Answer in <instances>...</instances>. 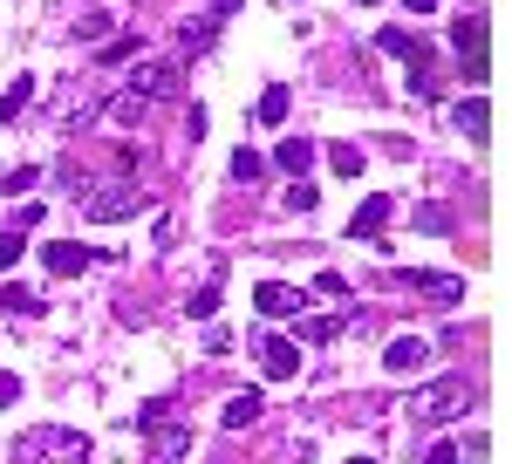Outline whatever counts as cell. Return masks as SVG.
Listing matches in <instances>:
<instances>
[{
	"label": "cell",
	"mask_w": 512,
	"mask_h": 464,
	"mask_svg": "<svg viewBox=\"0 0 512 464\" xmlns=\"http://www.w3.org/2000/svg\"><path fill=\"white\" fill-rule=\"evenodd\" d=\"M14 464H89V437L69 424H35V430H21Z\"/></svg>",
	"instance_id": "obj_1"
},
{
	"label": "cell",
	"mask_w": 512,
	"mask_h": 464,
	"mask_svg": "<svg viewBox=\"0 0 512 464\" xmlns=\"http://www.w3.org/2000/svg\"><path fill=\"white\" fill-rule=\"evenodd\" d=\"M465 403H472V383L465 376H437V383L410 389V417H424V424H444V417H465Z\"/></svg>",
	"instance_id": "obj_2"
},
{
	"label": "cell",
	"mask_w": 512,
	"mask_h": 464,
	"mask_svg": "<svg viewBox=\"0 0 512 464\" xmlns=\"http://www.w3.org/2000/svg\"><path fill=\"white\" fill-rule=\"evenodd\" d=\"M137 424H144V437H151V458L158 464H185L192 458V424H178V417H164V410H144Z\"/></svg>",
	"instance_id": "obj_3"
},
{
	"label": "cell",
	"mask_w": 512,
	"mask_h": 464,
	"mask_svg": "<svg viewBox=\"0 0 512 464\" xmlns=\"http://www.w3.org/2000/svg\"><path fill=\"white\" fill-rule=\"evenodd\" d=\"M144 205H151V198L137 192V185H96V192L82 198V212H89L96 226H117V219H137Z\"/></svg>",
	"instance_id": "obj_4"
},
{
	"label": "cell",
	"mask_w": 512,
	"mask_h": 464,
	"mask_svg": "<svg viewBox=\"0 0 512 464\" xmlns=\"http://www.w3.org/2000/svg\"><path fill=\"white\" fill-rule=\"evenodd\" d=\"M178 89H185L178 62H137V69H130V96H144V103H171Z\"/></svg>",
	"instance_id": "obj_5"
},
{
	"label": "cell",
	"mask_w": 512,
	"mask_h": 464,
	"mask_svg": "<svg viewBox=\"0 0 512 464\" xmlns=\"http://www.w3.org/2000/svg\"><path fill=\"white\" fill-rule=\"evenodd\" d=\"M396 287L424 294L431 308H451V301H465V280H458V273H424V267H403V273H396Z\"/></svg>",
	"instance_id": "obj_6"
},
{
	"label": "cell",
	"mask_w": 512,
	"mask_h": 464,
	"mask_svg": "<svg viewBox=\"0 0 512 464\" xmlns=\"http://www.w3.org/2000/svg\"><path fill=\"white\" fill-rule=\"evenodd\" d=\"M451 48L465 55V82H485V76H492V62H485V14H465V21L451 28Z\"/></svg>",
	"instance_id": "obj_7"
},
{
	"label": "cell",
	"mask_w": 512,
	"mask_h": 464,
	"mask_svg": "<svg viewBox=\"0 0 512 464\" xmlns=\"http://www.w3.org/2000/svg\"><path fill=\"white\" fill-rule=\"evenodd\" d=\"M253 308L267 314V321H287V314H308V294L287 287V280H260V287H253Z\"/></svg>",
	"instance_id": "obj_8"
},
{
	"label": "cell",
	"mask_w": 512,
	"mask_h": 464,
	"mask_svg": "<svg viewBox=\"0 0 512 464\" xmlns=\"http://www.w3.org/2000/svg\"><path fill=\"white\" fill-rule=\"evenodd\" d=\"M89 260H96V253H89L82 239H48V246H41V267L55 273V280H76V273H89Z\"/></svg>",
	"instance_id": "obj_9"
},
{
	"label": "cell",
	"mask_w": 512,
	"mask_h": 464,
	"mask_svg": "<svg viewBox=\"0 0 512 464\" xmlns=\"http://www.w3.org/2000/svg\"><path fill=\"white\" fill-rule=\"evenodd\" d=\"M390 212H396V198H390V192H369L362 205H355V219H349V239H362V246H369V239H383Z\"/></svg>",
	"instance_id": "obj_10"
},
{
	"label": "cell",
	"mask_w": 512,
	"mask_h": 464,
	"mask_svg": "<svg viewBox=\"0 0 512 464\" xmlns=\"http://www.w3.org/2000/svg\"><path fill=\"white\" fill-rule=\"evenodd\" d=\"M260 369H267L274 383H294V376H301V342H287V335H260Z\"/></svg>",
	"instance_id": "obj_11"
},
{
	"label": "cell",
	"mask_w": 512,
	"mask_h": 464,
	"mask_svg": "<svg viewBox=\"0 0 512 464\" xmlns=\"http://www.w3.org/2000/svg\"><path fill=\"white\" fill-rule=\"evenodd\" d=\"M424 362H431V342H417V335H396L383 348V369L390 376H424Z\"/></svg>",
	"instance_id": "obj_12"
},
{
	"label": "cell",
	"mask_w": 512,
	"mask_h": 464,
	"mask_svg": "<svg viewBox=\"0 0 512 464\" xmlns=\"http://www.w3.org/2000/svg\"><path fill=\"white\" fill-rule=\"evenodd\" d=\"M349 321H355V314H294V342L321 348V342H335V335H342Z\"/></svg>",
	"instance_id": "obj_13"
},
{
	"label": "cell",
	"mask_w": 512,
	"mask_h": 464,
	"mask_svg": "<svg viewBox=\"0 0 512 464\" xmlns=\"http://www.w3.org/2000/svg\"><path fill=\"white\" fill-rule=\"evenodd\" d=\"M219 301H226V260H212V273H205V287L185 301V314H192V321H212V314H219Z\"/></svg>",
	"instance_id": "obj_14"
},
{
	"label": "cell",
	"mask_w": 512,
	"mask_h": 464,
	"mask_svg": "<svg viewBox=\"0 0 512 464\" xmlns=\"http://www.w3.org/2000/svg\"><path fill=\"white\" fill-rule=\"evenodd\" d=\"M171 41H178V55H198V48H212V41H219V21H212V14H185Z\"/></svg>",
	"instance_id": "obj_15"
},
{
	"label": "cell",
	"mask_w": 512,
	"mask_h": 464,
	"mask_svg": "<svg viewBox=\"0 0 512 464\" xmlns=\"http://www.w3.org/2000/svg\"><path fill=\"white\" fill-rule=\"evenodd\" d=\"M260 410H267V403H260V389H239V396H226L219 424H226V430H246V424H260Z\"/></svg>",
	"instance_id": "obj_16"
},
{
	"label": "cell",
	"mask_w": 512,
	"mask_h": 464,
	"mask_svg": "<svg viewBox=\"0 0 512 464\" xmlns=\"http://www.w3.org/2000/svg\"><path fill=\"white\" fill-rule=\"evenodd\" d=\"M451 116H458V130H465L472 144H485V130H492V103H485V96H465Z\"/></svg>",
	"instance_id": "obj_17"
},
{
	"label": "cell",
	"mask_w": 512,
	"mask_h": 464,
	"mask_svg": "<svg viewBox=\"0 0 512 464\" xmlns=\"http://www.w3.org/2000/svg\"><path fill=\"white\" fill-rule=\"evenodd\" d=\"M274 164L287 171V178H301V171L315 164V144H308V137H280V144H274Z\"/></svg>",
	"instance_id": "obj_18"
},
{
	"label": "cell",
	"mask_w": 512,
	"mask_h": 464,
	"mask_svg": "<svg viewBox=\"0 0 512 464\" xmlns=\"http://www.w3.org/2000/svg\"><path fill=\"white\" fill-rule=\"evenodd\" d=\"M28 103H35V76H14V82H7V96H0V123H21Z\"/></svg>",
	"instance_id": "obj_19"
},
{
	"label": "cell",
	"mask_w": 512,
	"mask_h": 464,
	"mask_svg": "<svg viewBox=\"0 0 512 464\" xmlns=\"http://www.w3.org/2000/svg\"><path fill=\"white\" fill-rule=\"evenodd\" d=\"M0 308H7V314H41L48 301H41L35 287H21V280H7V287H0Z\"/></svg>",
	"instance_id": "obj_20"
},
{
	"label": "cell",
	"mask_w": 512,
	"mask_h": 464,
	"mask_svg": "<svg viewBox=\"0 0 512 464\" xmlns=\"http://www.w3.org/2000/svg\"><path fill=\"white\" fill-rule=\"evenodd\" d=\"M376 48H383V55H410V62H424V41L410 35V28H383V35H376Z\"/></svg>",
	"instance_id": "obj_21"
},
{
	"label": "cell",
	"mask_w": 512,
	"mask_h": 464,
	"mask_svg": "<svg viewBox=\"0 0 512 464\" xmlns=\"http://www.w3.org/2000/svg\"><path fill=\"white\" fill-rule=\"evenodd\" d=\"M287 103H294V96H287V82H267V96H260V123H267V130H274V123H287Z\"/></svg>",
	"instance_id": "obj_22"
},
{
	"label": "cell",
	"mask_w": 512,
	"mask_h": 464,
	"mask_svg": "<svg viewBox=\"0 0 512 464\" xmlns=\"http://www.w3.org/2000/svg\"><path fill=\"white\" fill-rule=\"evenodd\" d=\"M328 164H335V171H342V178H362V164H369V151H362V144H349V137H342V144H335V151H328Z\"/></svg>",
	"instance_id": "obj_23"
},
{
	"label": "cell",
	"mask_w": 512,
	"mask_h": 464,
	"mask_svg": "<svg viewBox=\"0 0 512 464\" xmlns=\"http://www.w3.org/2000/svg\"><path fill=\"white\" fill-rule=\"evenodd\" d=\"M144 110H151V103H144V96H130V89H123L117 103H110V123H123V130H137V123H144Z\"/></svg>",
	"instance_id": "obj_24"
},
{
	"label": "cell",
	"mask_w": 512,
	"mask_h": 464,
	"mask_svg": "<svg viewBox=\"0 0 512 464\" xmlns=\"http://www.w3.org/2000/svg\"><path fill=\"white\" fill-rule=\"evenodd\" d=\"M35 185H41V164H21V171H0V192H7V198L35 192Z\"/></svg>",
	"instance_id": "obj_25"
},
{
	"label": "cell",
	"mask_w": 512,
	"mask_h": 464,
	"mask_svg": "<svg viewBox=\"0 0 512 464\" xmlns=\"http://www.w3.org/2000/svg\"><path fill=\"white\" fill-rule=\"evenodd\" d=\"M233 178L239 185H260V178H267V157L260 151H233Z\"/></svg>",
	"instance_id": "obj_26"
},
{
	"label": "cell",
	"mask_w": 512,
	"mask_h": 464,
	"mask_svg": "<svg viewBox=\"0 0 512 464\" xmlns=\"http://www.w3.org/2000/svg\"><path fill=\"white\" fill-rule=\"evenodd\" d=\"M437 89H444V76H437L431 62H417V76H410V96H417V103H437Z\"/></svg>",
	"instance_id": "obj_27"
},
{
	"label": "cell",
	"mask_w": 512,
	"mask_h": 464,
	"mask_svg": "<svg viewBox=\"0 0 512 464\" xmlns=\"http://www.w3.org/2000/svg\"><path fill=\"white\" fill-rule=\"evenodd\" d=\"M315 185H308V178H294V185H287V192H280V205H287V212H315Z\"/></svg>",
	"instance_id": "obj_28"
},
{
	"label": "cell",
	"mask_w": 512,
	"mask_h": 464,
	"mask_svg": "<svg viewBox=\"0 0 512 464\" xmlns=\"http://www.w3.org/2000/svg\"><path fill=\"white\" fill-rule=\"evenodd\" d=\"M137 55V35H117V41H103V62H130Z\"/></svg>",
	"instance_id": "obj_29"
},
{
	"label": "cell",
	"mask_w": 512,
	"mask_h": 464,
	"mask_svg": "<svg viewBox=\"0 0 512 464\" xmlns=\"http://www.w3.org/2000/svg\"><path fill=\"white\" fill-rule=\"evenodd\" d=\"M14 260H21V226L0 232V267H14Z\"/></svg>",
	"instance_id": "obj_30"
},
{
	"label": "cell",
	"mask_w": 512,
	"mask_h": 464,
	"mask_svg": "<svg viewBox=\"0 0 512 464\" xmlns=\"http://www.w3.org/2000/svg\"><path fill=\"white\" fill-rule=\"evenodd\" d=\"M417 226H424V232H444V226H451V212H444V205H424V212H417Z\"/></svg>",
	"instance_id": "obj_31"
},
{
	"label": "cell",
	"mask_w": 512,
	"mask_h": 464,
	"mask_svg": "<svg viewBox=\"0 0 512 464\" xmlns=\"http://www.w3.org/2000/svg\"><path fill=\"white\" fill-rule=\"evenodd\" d=\"M76 35H82V41H103V35H110V14H89V21H82Z\"/></svg>",
	"instance_id": "obj_32"
},
{
	"label": "cell",
	"mask_w": 512,
	"mask_h": 464,
	"mask_svg": "<svg viewBox=\"0 0 512 464\" xmlns=\"http://www.w3.org/2000/svg\"><path fill=\"white\" fill-rule=\"evenodd\" d=\"M424 464H465V451H458V444H431V458Z\"/></svg>",
	"instance_id": "obj_33"
},
{
	"label": "cell",
	"mask_w": 512,
	"mask_h": 464,
	"mask_svg": "<svg viewBox=\"0 0 512 464\" xmlns=\"http://www.w3.org/2000/svg\"><path fill=\"white\" fill-rule=\"evenodd\" d=\"M21 403V376H0V410H14Z\"/></svg>",
	"instance_id": "obj_34"
},
{
	"label": "cell",
	"mask_w": 512,
	"mask_h": 464,
	"mask_svg": "<svg viewBox=\"0 0 512 464\" xmlns=\"http://www.w3.org/2000/svg\"><path fill=\"white\" fill-rule=\"evenodd\" d=\"M239 0H212V21H226V14H233Z\"/></svg>",
	"instance_id": "obj_35"
},
{
	"label": "cell",
	"mask_w": 512,
	"mask_h": 464,
	"mask_svg": "<svg viewBox=\"0 0 512 464\" xmlns=\"http://www.w3.org/2000/svg\"><path fill=\"white\" fill-rule=\"evenodd\" d=\"M403 7H410V14H431V7H437V0H403Z\"/></svg>",
	"instance_id": "obj_36"
},
{
	"label": "cell",
	"mask_w": 512,
	"mask_h": 464,
	"mask_svg": "<svg viewBox=\"0 0 512 464\" xmlns=\"http://www.w3.org/2000/svg\"><path fill=\"white\" fill-rule=\"evenodd\" d=\"M349 7H383V0H349Z\"/></svg>",
	"instance_id": "obj_37"
},
{
	"label": "cell",
	"mask_w": 512,
	"mask_h": 464,
	"mask_svg": "<svg viewBox=\"0 0 512 464\" xmlns=\"http://www.w3.org/2000/svg\"><path fill=\"white\" fill-rule=\"evenodd\" d=\"M349 464H376V458H349Z\"/></svg>",
	"instance_id": "obj_38"
}]
</instances>
